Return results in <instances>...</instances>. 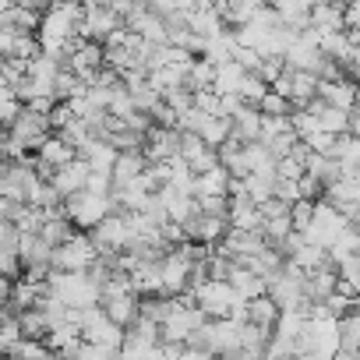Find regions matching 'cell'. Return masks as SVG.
I'll return each instance as SVG.
<instances>
[{
  "label": "cell",
  "instance_id": "1",
  "mask_svg": "<svg viewBox=\"0 0 360 360\" xmlns=\"http://www.w3.org/2000/svg\"><path fill=\"white\" fill-rule=\"evenodd\" d=\"M36 39H39V53H46L68 68V50L82 39V4L78 0H53L39 15Z\"/></svg>",
  "mask_w": 360,
  "mask_h": 360
},
{
  "label": "cell",
  "instance_id": "2",
  "mask_svg": "<svg viewBox=\"0 0 360 360\" xmlns=\"http://www.w3.org/2000/svg\"><path fill=\"white\" fill-rule=\"evenodd\" d=\"M50 134H53L50 110H39V106H25L22 103V110L8 124V134L0 138V159H22V152L39 148Z\"/></svg>",
  "mask_w": 360,
  "mask_h": 360
},
{
  "label": "cell",
  "instance_id": "3",
  "mask_svg": "<svg viewBox=\"0 0 360 360\" xmlns=\"http://www.w3.org/2000/svg\"><path fill=\"white\" fill-rule=\"evenodd\" d=\"M60 75H64V64H57V60L46 57V53H36V57L25 64V75H22V82L15 85V92H18V99H22L25 106H39V110H50V113H53V106L60 103V96H57Z\"/></svg>",
  "mask_w": 360,
  "mask_h": 360
},
{
  "label": "cell",
  "instance_id": "4",
  "mask_svg": "<svg viewBox=\"0 0 360 360\" xmlns=\"http://www.w3.org/2000/svg\"><path fill=\"white\" fill-rule=\"evenodd\" d=\"M46 290H50V297H57V300L68 304L71 311H89V307H99V290H103V286H99L89 272L50 269Z\"/></svg>",
  "mask_w": 360,
  "mask_h": 360
},
{
  "label": "cell",
  "instance_id": "5",
  "mask_svg": "<svg viewBox=\"0 0 360 360\" xmlns=\"http://www.w3.org/2000/svg\"><path fill=\"white\" fill-rule=\"evenodd\" d=\"M191 300L205 318H240L244 321V297L226 283V279H202L191 286Z\"/></svg>",
  "mask_w": 360,
  "mask_h": 360
},
{
  "label": "cell",
  "instance_id": "6",
  "mask_svg": "<svg viewBox=\"0 0 360 360\" xmlns=\"http://www.w3.org/2000/svg\"><path fill=\"white\" fill-rule=\"evenodd\" d=\"M99 307L110 314V321H117V325H124V328H131V325L138 321V314H141V293L131 286L127 272H117L113 279L103 283V290H99Z\"/></svg>",
  "mask_w": 360,
  "mask_h": 360
},
{
  "label": "cell",
  "instance_id": "7",
  "mask_svg": "<svg viewBox=\"0 0 360 360\" xmlns=\"http://www.w3.org/2000/svg\"><path fill=\"white\" fill-rule=\"evenodd\" d=\"M205 321H209V318L195 307V300L169 297L166 314H162V321H159V339L169 342V346H188V339H191Z\"/></svg>",
  "mask_w": 360,
  "mask_h": 360
},
{
  "label": "cell",
  "instance_id": "8",
  "mask_svg": "<svg viewBox=\"0 0 360 360\" xmlns=\"http://www.w3.org/2000/svg\"><path fill=\"white\" fill-rule=\"evenodd\" d=\"M92 233V244L99 255H127L138 248V230H134V216L131 212H110Z\"/></svg>",
  "mask_w": 360,
  "mask_h": 360
},
{
  "label": "cell",
  "instance_id": "9",
  "mask_svg": "<svg viewBox=\"0 0 360 360\" xmlns=\"http://www.w3.org/2000/svg\"><path fill=\"white\" fill-rule=\"evenodd\" d=\"M64 216L75 223V230H96L117 205H113V195H103V191H78V195H71V198H64Z\"/></svg>",
  "mask_w": 360,
  "mask_h": 360
},
{
  "label": "cell",
  "instance_id": "10",
  "mask_svg": "<svg viewBox=\"0 0 360 360\" xmlns=\"http://www.w3.org/2000/svg\"><path fill=\"white\" fill-rule=\"evenodd\" d=\"M353 223L339 212V209H332L328 202H314V212H311V223H307V230H304V237L311 240V244H318V248H332L346 230H349Z\"/></svg>",
  "mask_w": 360,
  "mask_h": 360
},
{
  "label": "cell",
  "instance_id": "11",
  "mask_svg": "<svg viewBox=\"0 0 360 360\" xmlns=\"http://www.w3.org/2000/svg\"><path fill=\"white\" fill-rule=\"evenodd\" d=\"M106 68V50L103 43H92V39H78L71 50H68V71L82 82V85H92Z\"/></svg>",
  "mask_w": 360,
  "mask_h": 360
},
{
  "label": "cell",
  "instance_id": "12",
  "mask_svg": "<svg viewBox=\"0 0 360 360\" xmlns=\"http://www.w3.org/2000/svg\"><path fill=\"white\" fill-rule=\"evenodd\" d=\"M269 297H272V304L279 311H300V307H307V300H304V272L286 262L283 272L276 279H269Z\"/></svg>",
  "mask_w": 360,
  "mask_h": 360
},
{
  "label": "cell",
  "instance_id": "13",
  "mask_svg": "<svg viewBox=\"0 0 360 360\" xmlns=\"http://www.w3.org/2000/svg\"><path fill=\"white\" fill-rule=\"evenodd\" d=\"M124 29V18L113 11V8H106V4H99V0H85L82 4V39H92V43H106L113 32H120Z\"/></svg>",
  "mask_w": 360,
  "mask_h": 360
},
{
  "label": "cell",
  "instance_id": "14",
  "mask_svg": "<svg viewBox=\"0 0 360 360\" xmlns=\"http://www.w3.org/2000/svg\"><path fill=\"white\" fill-rule=\"evenodd\" d=\"M96 258H99V251H96V244H92V233H75L68 244H60L57 251H53V269H64V272H89L92 265H96Z\"/></svg>",
  "mask_w": 360,
  "mask_h": 360
},
{
  "label": "cell",
  "instance_id": "15",
  "mask_svg": "<svg viewBox=\"0 0 360 360\" xmlns=\"http://www.w3.org/2000/svg\"><path fill=\"white\" fill-rule=\"evenodd\" d=\"M124 335L127 328L110 321V314L103 307H89L82 311V339L85 342H99V346H110V349H120L124 346Z\"/></svg>",
  "mask_w": 360,
  "mask_h": 360
},
{
  "label": "cell",
  "instance_id": "16",
  "mask_svg": "<svg viewBox=\"0 0 360 360\" xmlns=\"http://www.w3.org/2000/svg\"><path fill=\"white\" fill-rule=\"evenodd\" d=\"M180 230H184V240H191V244L216 248V244L226 237L230 219H226V216H216V212H205V209H195V216L180 226Z\"/></svg>",
  "mask_w": 360,
  "mask_h": 360
},
{
  "label": "cell",
  "instance_id": "17",
  "mask_svg": "<svg viewBox=\"0 0 360 360\" xmlns=\"http://www.w3.org/2000/svg\"><path fill=\"white\" fill-rule=\"evenodd\" d=\"M321 198H325L332 209H339L349 223H360V180L339 176V180H332V184L321 191Z\"/></svg>",
  "mask_w": 360,
  "mask_h": 360
},
{
  "label": "cell",
  "instance_id": "18",
  "mask_svg": "<svg viewBox=\"0 0 360 360\" xmlns=\"http://www.w3.org/2000/svg\"><path fill=\"white\" fill-rule=\"evenodd\" d=\"M75 159H78L75 145H71L68 138H60V134H50V138L36 148V169H39L43 176H53L57 169H64V166L75 162Z\"/></svg>",
  "mask_w": 360,
  "mask_h": 360
},
{
  "label": "cell",
  "instance_id": "19",
  "mask_svg": "<svg viewBox=\"0 0 360 360\" xmlns=\"http://www.w3.org/2000/svg\"><path fill=\"white\" fill-rule=\"evenodd\" d=\"M230 184H233V176L223 162H216L212 169L205 173H195L191 180V195L195 202H205V198H230Z\"/></svg>",
  "mask_w": 360,
  "mask_h": 360
},
{
  "label": "cell",
  "instance_id": "20",
  "mask_svg": "<svg viewBox=\"0 0 360 360\" xmlns=\"http://www.w3.org/2000/svg\"><path fill=\"white\" fill-rule=\"evenodd\" d=\"M307 29H314L318 36L346 32V0H318V4L311 8Z\"/></svg>",
  "mask_w": 360,
  "mask_h": 360
},
{
  "label": "cell",
  "instance_id": "21",
  "mask_svg": "<svg viewBox=\"0 0 360 360\" xmlns=\"http://www.w3.org/2000/svg\"><path fill=\"white\" fill-rule=\"evenodd\" d=\"M145 159L148 162H169L180 155V127H148L145 138Z\"/></svg>",
  "mask_w": 360,
  "mask_h": 360
},
{
  "label": "cell",
  "instance_id": "22",
  "mask_svg": "<svg viewBox=\"0 0 360 360\" xmlns=\"http://www.w3.org/2000/svg\"><path fill=\"white\" fill-rule=\"evenodd\" d=\"M335 290H339V269H335L332 262L304 276V300H307V307H318V304H325V300H328Z\"/></svg>",
  "mask_w": 360,
  "mask_h": 360
},
{
  "label": "cell",
  "instance_id": "23",
  "mask_svg": "<svg viewBox=\"0 0 360 360\" xmlns=\"http://www.w3.org/2000/svg\"><path fill=\"white\" fill-rule=\"evenodd\" d=\"M180 159L188 162V169H191V173H205V169H212V166L219 162V152H216V148H209L198 134L180 131Z\"/></svg>",
  "mask_w": 360,
  "mask_h": 360
},
{
  "label": "cell",
  "instance_id": "24",
  "mask_svg": "<svg viewBox=\"0 0 360 360\" xmlns=\"http://www.w3.org/2000/svg\"><path fill=\"white\" fill-rule=\"evenodd\" d=\"M89 173H92V166L78 155L75 162H68L64 169H57L53 176H50V184L57 188V195L60 198H71V195H78V191H85V184H89Z\"/></svg>",
  "mask_w": 360,
  "mask_h": 360
},
{
  "label": "cell",
  "instance_id": "25",
  "mask_svg": "<svg viewBox=\"0 0 360 360\" xmlns=\"http://www.w3.org/2000/svg\"><path fill=\"white\" fill-rule=\"evenodd\" d=\"M318 99H321L325 106H335V110L353 113V110H356V85L349 82V75H342V78H328V82L318 85Z\"/></svg>",
  "mask_w": 360,
  "mask_h": 360
},
{
  "label": "cell",
  "instance_id": "26",
  "mask_svg": "<svg viewBox=\"0 0 360 360\" xmlns=\"http://www.w3.org/2000/svg\"><path fill=\"white\" fill-rule=\"evenodd\" d=\"M145 169H148V159H145V152H141V148L117 152L113 169H110V176H113V188H117V184H131V180H141V176H145Z\"/></svg>",
  "mask_w": 360,
  "mask_h": 360
},
{
  "label": "cell",
  "instance_id": "27",
  "mask_svg": "<svg viewBox=\"0 0 360 360\" xmlns=\"http://www.w3.org/2000/svg\"><path fill=\"white\" fill-rule=\"evenodd\" d=\"M332 159H339V169H342V176H353V180H360V138L356 134H335V141H332V152H328Z\"/></svg>",
  "mask_w": 360,
  "mask_h": 360
},
{
  "label": "cell",
  "instance_id": "28",
  "mask_svg": "<svg viewBox=\"0 0 360 360\" xmlns=\"http://www.w3.org/2000/svg\"><path fill=\"white\" fill-rule=\"evenodd\" d=\"M188 32L198 36L202 43H209V39H216V36L226 32V22H223L219 8H195L188 15Z\"/></svg>",
  "mask_w": 360,
  "mask_h": 360
},
{
  "label": "cell",
  "instance_id": "29",
  "mask_svg": "<svg viewBox=\"0 0 360 360\" xmlns=\"http://www.w3.org/2000/svg\"><path fill=\"white\" fill-rule=\"evenodd\" d=\"M265 8H272L279 15L283 25L304 32L307 22H311V8H314V0H265Z\"/></svg>",
  "mask_w": 360,
  "mask_h": 360
},
{
  "label": "cell",
  "instance_id": "30",
  "mask_svg": "<svg viewBox=\"0 0 360 360\" xmlns=\"http://www.w3.org/2000/svg\"><path fill=\"white\" fill-rule=\"evenodd\" d=\"M230 131H233V138L237 141H262V110L258 106H240L233 117H230Z\"/></svg>",
  "mask_w": 360,
  "mask_h": 360
},
{
  "label": "cell",
  "instance_id": "31",
  "mask_svg": "<svg viewBox=\"0 0 360 360\" xmlns=\"http://www.w3.org/2000/svg\"><path fill=\"white\" fill-rule=\"evenodd\" d=\"M75 223L64 216V209H53V212H43V226H39V237L50 244V248H60L75 237Z\"/></svg>",
  "mask_w": 360,
  "mask_h": 360
},
{
  "label": "cell",
  "instance_id": "32",
  "mask_svg": "<svg viewBox=\"0 0 360 360\" xmlns=\"http://www.w3.org/2000/svg\"><path fill=\"white\" fill-rule=\"evenodd\" d=\"M244 300H255V297H265L269 293V279H262L258 272H251L244 262H237L233 265V272H230V279H226Z\"/></svg>",
  "mask_w": 360,
  "mask_h": 360
},
{
  "label": "cell",
  "instance_id": "33",
  "mask_svg": "<svg viewBox=\"0 0 360 360\" xmlns=\"http://www.w3.org/2000/svg\"><path fill=\"white\" fill-rule=\"evenodd\" d=\"M304 173H307L311 180H318L321 191L332 184V180H339V176H342L339 159H332V155H325V152H307V159H304Z\"/></svg>",
  "mask_w": 360,
  "mask_h": 360
},
{
  "label": "cell",
  "instance_id": "34",
  "mask_svg": "<svg viewBox=\"0 0 360 360\" xmlns=\"http://www.w3.org/2000/svg\"><path fill=\"white\" fill-rule=\"evenodd\" d=\"M248 78V68L237 64V60H226V64H216V78H212V92L219 96H240V85Z\"/></svg>",
  "mask_w": 360,
  "mask_h": 360
},
{
  "label": "cell",
  "instance_id": "35",
  "mask_svg": "<svg viewBox=\"0 0 360 360\" xmlns=\"http://www.w3.org/2000/svg\"><path fill=\"white\" fill-rule=\"evenodd\" d=\"M244 321L272 332V328H276V321H279V307L272 304V297H269V293H265V297H255V300H248V304H244Z\"/></svg>",
  "mask_w": 360,
  "mask_h": 360
},
{
  "label": "cell",
  "instance_id": "36",
  "mask_svg": "<svg viewBox=\"0 0 360 360\" xmlns=\"http://www.w3.org/2000/svg\"><path fill=\"white\" fill-rule=\"evenodd\" d=\"M307 110H314V117H318V127H321L325 134H346V131H349V113H346V110L325 106L321 99H314Z\"/></svg>",
  "mask_w": 360,
  "mask_h": 360
},
{
  "label": "cell",
  "instance_id": "37",
  "mask_svg": "<svg viewBox=\"0 0 360 360\" xmlns=\"http://www.w3.org/2000/svg\"><path fill=\"white\" fill-rule=\"evenodd\" d=\"M339 349L360 353V304L349 307V311L339 318Z\"/></svg>",
  "mask_w": 360,
  "mask_h": 360
},
{
  "label": "cell",
  "instance_id": "38",
  "mask_svg": "<svg viewBox=\"0 0 360 360\" xmlns=\"http://www.w3.org/2000/svg\"><path fill=\"white\" fill-rule=\"evenodd\" d=\"M120 360H169L166 353V342H134L124 335V346H120Z\"/></svg>",
  "mask_w": 360,
  "mask_h": 360
},
{
  "label": "cell",
  "instance_id": "39",
  "mask_svg": "<svg viewBox=\"0 0 360 360\" xmlns=\"http://www.w3.org/2000/svg\"><path fill=\"white\" fill-rule=\"evenodd\" d=\"M15 314H18V328H22V335H25V339H43V342H46V335H50V325H46V314H43V307L15 311Z\"/></svg>",
  "mask_w": 360,
  "mask_h": 360
},
{
  "label": "cell",
  "instance_id": "40",
  "mask_svg": "<svg viewBox=\"0 0 360 360\" xmlns=\"http://www.w3.org/2000/svg\"><path fill=\"white\" fill-rule=\"evenodd\" d=\"M212 78H216V64H209L205 57H195L191 68H188V89H191V92L212 89Z\"/></svg>",
  "mask_w": 360,
  "mask_h": 360
},
{
  "label": "cell",
  "instance_id": "41",
  "mask_svg": "<svg viewBox=\"0 0 360 360\" xmlns=\"http://www.w3.org/2000/svg\"><path fill=\"white\" fill-rule=\"evenodd\" d=\"M50 356V346L43 339H18L11 349H8V360H46Z\"/></svg>",
  "mask_w": 360,
  "mask_h": 360
},
{
  "label": "cell",
  "instance_id": "42",
  "mask_svg": "<svg viewBox=\"0 0 360 360\" xmlns=\"http://www.w3.org/2000/svg\"><path fill=\"white\" fill-rule=\"evenodd\" d=\"M335 269H339V290L349 293L353 300H360V255H356V258H346V262L335 265Z\"/></svg>",
  "mask_w": 360,
  "mask_h": 360
},
{
  "label": "cell",
  "instance_id": "43",
  "mask_svg": "<svg viewBox=\"0 0 360 360\" xmlns=\"http://www.w3.org/2000/svg\"><path fill=\"white\" fill-rule=\"evenodd\" d=\"M18 110H22V99H18L15 85H11L4 75H0V124H11Z\"/></svg>",
  "mask_w": 360,
  "mask_h": 360
},
{
  "label": "cell",
  "instance_id": "44",
  "mask_svg": "<svg viewBox=\"0 0 360 360\" xmlns=\"http://www.w3.org/2000/svg\"><path fill=\"white\" fill-rule=\"evenodd\" d=\"M265 92H269V82H265L262 75L248 71V78H244V85H240V103H248V106H258V103L265 99Z\"/></svg>",
  "mask_w": 360,
  "mask_h": 360
},
{
  "label": "cell",
  "instance_id": "45",
  "mask_svg": "<svg viewBox=\"0 0 360 360\" xmlns=\"http://www.w3.org/2000/svg\"><path fill=\"white\" fill-rule=\"evenodd\" d=\"M75 360H120V349H110V346H99V342H78L75 349Z\"/></svg>",
  "mask_w": 360,
  "mask_h": 360
},
{
  "label": "cell",
  "instance_id": "46",
  "mask_svg": "<svg viewBox=\"0 0 360 360\" xmlns=\"http://www.w3.org/2000/svg\"><path fill=\"white\" fill-rule=\"evenodd\" d=\"M258 110H262V117H290L293 113V106H290V99H283L279 92H265V99L258 103Z\"/></svg>",
  "mask_w": 360,
  "mask_h": 360
},
{
  "label": "cell",
  "instance_id": "47",
  "mask_svg": "<svg viewBox=\"0 0 360 360\" xmlns=\"http://www.w3.org/2000/svg\"><path fill=\"white\" fill-rule=\"evenodd\" d=\"M272 198H279V202H286V205L300 202V180L279 176V180H276V191H272Z\"/></svg>",
  "mask_w": 360,
  "mask_h": 360
},
{
  "label": "cell",
  "instance_id": "48",
  "mask_svg": "<svg viewBox=\"0 0 360 360\" xmlns=\"http://www.w3.org/2000/svg\"><path fill=\"white\" fill-rule=\"evenodd\" d=\"M166 353H169V360H212L209 349H195V346H169L166 342Z\"/></svg>",
  "mask_w": 360,
  "mask_h": 360
},
{
  "label": "cell",
  "instance_id": "49",
  "mask_svg": "<svg viewBox=\"0 0 360 360\" xmlns=\"http://www.w3.org/2000/svg\"><path fill=\"white\" fill-rule=\"evenodd\" d=\"M99 4H106V8H113L120 18H127V15H134V11L148 8V0H99Z\"/></svg>",
  "mask_w": 360,
  "mask_h": 360
},
{
  "label": "cell",
  "instance_id": "50",
  "mask_svg": "<svg viewBox=\"0 0 360 360\" xmlns=\"http://www.w3.org/2000/svg\"><path fill=\"white\" fill-rule=\"evenodd\" d=\"M346 32L353 36V43H360V0L346 4Z\"/></svg>",
  "mask_w": 360,
  "mask_h": 360
},
{
  "label": "cell",
  "instance_id": "51",
  "mask_svg": "<svg viewBox=\"0 0 360 360\" xmlns=\"http://www.w3.org/2000/svg\"><path fill=\"white\" fill-rule=\"evenodd\" d=\"M11 293H15V279L0 272V311H8V307H11Z\"/></svg>",
  "mask_w": 360,
  "mask_h": 360
},
{
  "label": "cell",
  "instance_id": "52",
  "mask_svg": "<svg viewBox=\"0 0 360 360\" xmlns=\"http://www.w3.org/2000/svg\"><path fill=\"white\" fill-rule=\"evenodd\" d=\"M15 4H18V8H29V11H39V15H43V11L53 4V0H15Z\"/></svg>",
  "mask_w": 360,
  "mask_h": 360
},
{
  "label": "cell",
  "instance_id": "53",
  "mask_svg": "<svg viewBox=\"0 0 360 360\" xmlns=\"http://www.w3.org/2000/svg\"><path fill=\"white\" fill-rule=\"evenodd\" d=\"M223 360H265L262 353H255V349H237L233 356H223Z\"/></svg>",
  "mask_w": 360,
  "mask_h": 360
},
{
  "label": "cell",
  "instance_id": "54",
  "mask_svg": "<svg viewBox=\"0 0 360 360\" xmlns=\"http://www.w3.org/2000/svg\"><path fill=\"white\" fill-rule=\"evenodd\" d=\"M332 360H360V356H356V353H346V349H339Z\"/></svg>",
  "mask_w": 360,
  "mask_h": 360
},
{
  "label": "cell",
  "instance_id": "55",
  "mask_svg": "<svg viewBox=\"0 0 360 360\" xmlns=\"http://www.w3.org/2000/svg\"><path fill=\"white\" fill-rule=\"evenodd\" d=\"M46 360H57V356H53V353H50V356H46Z\"/></svg>",
  "mask_w": 360,
  "mask_h": 360
},
{
  "label": "cell",
  "instance_id": "56",
  "mask_svg": "<svg viewBox=\"0 0 360 360\" xmlns=\"http://www.w3.org/2000/svg\"><path fill=\"white\" fill-rule=\"evenodd\" d=\"M212 360H223V356H212Z\"/></svg>",
  "mask_w": 360,
  "mask_h": 360
},
{
  "label": "cell",
  "instance_id": "57",
  "mask_svg": "<svg viewBox=\"0 0 360 360\" xmlns=\"http://www.w3.org/2000/svg\"><path fill=\"white\" fill-rule=\"evenodd\" d=\"M356 233H360V223H356Z\"/></svg>",
  "mask_w": 360,
  "mask_h": 360
},
{
  "label": "cell",
  "instance_id": "58",
  "mask_svg": "<svg viewBox=\"0 0 360 360\" xmlns=\"http://www.w3.org/2000/svg\"><path fill=\"white\" fill-rule=\"evenodd\" d=\"M314 4H318V0H314Z\"/></svg>",
  "mask_w": 360,
  "mask_h": 360
},
{
  "label": "cell",
  "instance_id": "59",
  "mask_svg": "<svg viewBox=\"0 0 360 360\" xmlns=\"http://www.w3.org/2000/svg\"><path fill=\"white\" fill-rule=\"evenodd\" d=\"M356 85H360V82H356Z\"/></svg>",
  "mask_w": 360,
  "mask_h": 360
}]
</instances>
